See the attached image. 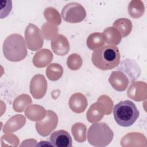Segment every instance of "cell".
Masks as SVG:
<instances>
[{
	"instance_id": "cell-18",
	"label": "cell",
	"mask_w": 147,
	"mask_h": 147,
	"mask_svg": "<svg viewBox=\"0 0 147 147\" xmlns=\"http://www.w3.org/2000/svg\"><path fill=\"white\" fill-rule=\"evenodd\" d=\"M105 42L110 45H117L121 41L122 36L117 29L114 27H109L103 31Z\"/></svg>"
},
{
	"instance_id": "cell-2",
	"label": "cell",
	"mask_w": 147,
	"mask_h": 147,
	"mask_svg": "<svg viewBox=\"0 0 147 147\" xmlns=\"http://www.w3.org/2000/svg\"><path fill=\"white\" fill-rule=\"evenodd\" d=\"M3 53L6 59L11 61L17 62L24 59L28 52L23 37L17 33L7 36L3 44Z\"/></svg>"
},
{
	"instance_id": "cell-23",
	"label": "cell",
	"mask_w": 147,
	"mask_h": 147,
	"mask_svg": "<svg viewBox=\"0 0 147 147\" xmlns=\"http://www.w3.org/2000/svg\"><path fill=\"white\" fill-rule=\"evenodd\" d=\"M31 103L32 99L28 95L22 94L15 99L13 103V108L16 112H22Z\"/></svg>"
},
{
	"instance_id": "cell-3",
	"label": "cell",
	"mask_w": 147,
	"mask_h": 147,
	"mask_svg": "<svg viewBox=\"0 0 147 147\" xmlns=\"http://www.w3.org/2000/svg\"><path fill=\"white\" fill-rule=\"evenodd\" d=\"M139 114V111L135 104L129 100H122L113 108V115L115 122L123 127L131 126L138 118Z\"/></svg>"
},
{
	"instance_id": "cell-14",
	"label": "cell",
	"mask_w": 147,
	"mask_h": 147,
	"mask_svg": "<svg viewBox=\"0 0 147 147\" xmlns=\"http://www.w3.org/2000/svg\"><path fill=\"white\" fill-rule=\"evenodd\" d=\"M145 84V82H137L132 83L128 90L127 95L131 99L136 101H141L146 98V85L143 86Z\"/></svg>"
},
{
	"instance_id": "cell-19",
	"label": "cell",
	"mask_w": 147,
	"mask_h": 147,
	"mask_svg": "<svg viewBox=\"0 0 147 147\" xmlns=\"http://www.w3.org/2000/svg\"><path fill=\"white\" fill-rule=\"evenodd\" d=\"M113 27L118 30L122 37L127 36L132 30V24L130 20L126 18H121L114 21Z\"/></svg>"
},
{
	"instance_id": "cell-7",
	"label": "cell",
	"mask_w": 147,
	"mask_h": 147,
	"mask_svg": "<svg viewBox=\"0 0 147 147\" xmlns=\"http://www.w3.org/2000/svg\"><path fill=\"white\" fill-rule=\"evenodd\" d=\"M25 38L28 48L33 51L41 48L44 43L42 33L40 29L33 24H29L25 31Z\"/></svg>"
},
{
	"instance_id": "cell-17",
	"label": "cell",
	"mask_w": 147,
	"mask_h": 147,
	"mask_svg": "<svg viewBox=\"0 0 147 147\" xmlns=\"http://www.w3.org/2000/svg\"><path fill=\"white\" fill-rule=\"evenodd\" d=\"M25 115L31 121H37L42 119L47 114L44 107L37 105H33L28 107L25 111Z\"/></svg>"
},
{
	"instance_id": "cell-15",
	"label": "cell",
	"mask_w": 147,
	"mask_h": 147,
	"mask_svg": "<svg viewBox=\"0 0 147 147\" xmlns=\"http://www.w3.org/2000/svg\"><path fill=\"white\" fill-rule=\"evenodd\" d=\"M53 59V54L48 49H42L35 53L33 63L37 68H43L48 65Z\"/></svg>"
},
{
	"instance_id": "cell-10",
	"label": "cell",
	"mask_w": 147,
	"mask_h": 147,
	"mask_svg": "<svg viewBox=\"0 0 147 147\" xmlns=\"http://www.w3.org/2000/svg\"><path fill=\"white\" fill-rule=\"evenodd\" d=\"M49 141L53 146L56 147H71L72 140L68 131L64 130H59L53 132Z\"/></svg>"
},
{
	"instance_id": "cell-20",
	"label": "cell",
	"mask_w": 147,
	"mask_h": 147,
	"mask_svg": "<svg viewBox=\"0 0 147 147\" xmlns=\"http://www.w3.org/2000/svg\"><path fill=\"white\" fill-rule=\"evenodd\" d=\"M105 43L103 33L95 32L89 35L87 39V45L91 50H95L104 45Z\"/></svg>"
},
{
	"instance_id": "cell-5",
	"label": "cell",
	"mask_w": 147,
	"mask_h": 147,
	"mask_svg": "<svg viewBox=\"0 0 147 147\" xmlns=\"http://www.w3.org/2000/svg\"><path fill=\"white\" fill-rule=\"evenodd\" d=\"M113 102L106 95L100 96L96 103L92 104L87 112V119L91 123L99 121L104 114H109L111 112Z\"/></svg>"
},
{
	"instance_id": "cell-11",
	"label": "cell",
	"mask_w": 147,
	"mask_h": 147,
	"mask_svg": "<svg viewBox=\"0 0 147 147\" xmlns=\"http://www.w3.org/2000/svg\"><path fill=\"white\" fill-rule=\"evenodd\" d=\"M51 48L57 55L64 56L69 52V44L65 36L62 34H57L52 39Z\"/></svg>"
},
{
	"instance_id": "cell-26",
	"label": "cell",
	"mask_w": 147,
	"mask_h": 147,
	"mask_svg": "<svg viewBox=\"0 0 147 147\" xmlns=\"http://www.w3.org/2000/svg\"><path fill=\"white\" fill-rule=\"evenodd\" d=\"M82 59L76 53H72L67 58V64L68 67L71 70L79 69L82 67Z\"/></svg>"
},
{
	"instance_id": "cell-1",
	"label": "cell",
	"mask_w": 147,
	"mask_h": 147,
	"mask_svg": "<svg viewBox=\"0 0 147 147\" xmlns=\"http://www.w3.org/2000/svg\"><path fill=\"white\" fill-rule=\"evenodd\" d=\"M120 53L118 48L114 45H103L94 51L91 60L98 68L110 70L116 67L120 62Z\"/></svg>"
},
{
	"instance_id": "cell-4",
	"label": "cell",
	"mask_w": 147,
	"mask_h": 147,
	"mask_svg": "<svg viewBox=\"0 0 147 147\" xmlns=\"http://www.w3.org/2000/svg\"><path fill=\"white\" fill-rule=\"evenodd\" d=\"M114 133L105 122L94 123L89 127L87 132V140L92 146L104 147L112 141Z\"/></svg>"
},
{
	"instance_id": "cell-6",
	"label": "cell",
	"mask_w": 147,
	"mask_h": 147,
	"mask_svg": "<svg viewBox=\"0 0 147 147\" xmlns=\"http://www.w3.org/2000/svg\"><path fill=\"white\" fill-rule=\"evenodd\" d=\"M61 14L63 20L69 23L80 22L86 17V11L84 7L76 2L66 4L63 7Z\"/></svg>"
},
{
	"instance_id": "cell-13",
	"label": "cell",
	"mask_w": 147,
	"mask_h": 147,
	"mask_svg": "<svg viewBox=\"0 0 147 147\" xmlns=\"http://www.w3.org/2000/svg\"><path fill=\"white\" fill-rule=\"evenodd\" d=\"M109 81L113 88L118 91H125L129 84L127 78L121 71H113Z\"/></svg>"
},
{
	"instance_id": "cell-16",
	"label": "cell",
	"mask_w": 147,
	"mask_h": 147,
	"mask_svg": "<svg viewBox=\"0 0 147 147\" xmlns=\"http://www.w3.org/2000/svg\"><path fill=\"white\" fill-rule=\"evenodd\" d=\"M25 118L22 115H16L11 117L5 123L3 131L5 133H12L21 129L25 125Z\"/></svg>"
},
{
	"instance_id": "cell-24",
	"label": "cell",
	"mask_w": 147,
	"mask_h": 147,
	"mask_svg": "<svg viewBox=\"0 0 147 147\" xmlns=\"http://www.w3.org/2000/svg\"><path fill=\"white\" fill-rule=\"evenodd\" d=\"M63 73L62 67L57 63L50 64L46 69V74L48 78L52 81H56L59 79Z\"/></svg>"
},
{
	"instance_id": "cell-12",
	"label": "cell",
	"mask_w": 147,
	"mask_h": 147,
	"mask_svg": "<svg viewBox=\"0 0 147 147\" xmlns=\"http://www.w3.org/2000/svg\"><path fill=\"white\" fill-rule=\"evenodd\" d=\"M71 110L76 113H81L84 111L87 106V100L84 95L77 92L72 94L68 102Z\"/></svg>"
},
{
	"instance_id": "cell-8",
	"label": "cell",
	"mask_w": 147,
	"mask_h": 147,
	"mask_svg": "<svg viewBox=\"0 0 147 147\" xmlns=\"http://www.w3.org/2000/svg\"><path fill=\"white\" fill-rule=\"evenodd\" d=\"M58 118L56 114L51 111L47 110L45 118L36 123V130L42 136H48L57 126Z\"/></svg>"
},
{
	"instance_id": "cell-21",
	"label": "cell",
	"mask_w": 147,
	"mask_h": 147,
	"mask_svg": "<svg viewBox=\"0 0 147 147\" xmlns=\"http://www.w3.org/2000/svg\"><path fill=\"white\" fill-rule=\"evenodd\" d=\"M87 127L82 123H75L71 128V131L75 140L79 142H83L86 140Z\"/></svg>"
},
{
	"instance_id": "cell-25",
	"label": "cell",
	"mask_w": 147,
	"mask_h": 147,
	"mask_svg": "<svg viewBox=\"0 0 147 147\" xmlns=\"http://www.w3.org/2000/svg\"><path fill=\"white\" fill-rule=\"evenodd\" d=\"M45 19L49 23L54 25H59L61 23V17L59 12L53 7H48L45 9L44 12Z\"/></svg>"
},
{
	"instance_id": "cell-22",
	"label": "cell",
	"mask_w": 147,
	"mask_h": 147,
	"mask_svg": "<svg viewBox=\"0 0 147 147\" xmlns=\"http://www.w3.org/2000/svg\"><path fill=\"white\" fill-rule=\"evenodd\" d=\"M145 7L141 1H131L128 6V12L130 16L134 18L141 17L144 12Z\"/></svg>"
},
{
	"instance_id": "cell-9",
	"label": "cell",
	"mask_w": 147,
	"mask_h": 147,
	"mask_svg": "<svg viewBox=\"0 0 147 147\" xmlns=\"http://www.w3.org/2000/svg\"><path fill=\"white\" fill-rule=\"evenodd\" d=\"M47 91V82L44 75L37 74L30 83V92L35 99L42 98Z\"/></svg>"
},
{
	"instance_id": "cell-27",
	"label": "cell",
	"mask_w": 147,
	"mask_h": 147,
	"mask_svg": "<svg viewBox=\"0 0 147 147\" xmlns=\"http://www.w3.org/2000/svg\"><path fill=\"white\" fill-rule=\"evenodd\" d=\"M1 6V18L7 17L10 13L12 9V2L11 1H0Z\"/></svg>"
}]
</instances>
